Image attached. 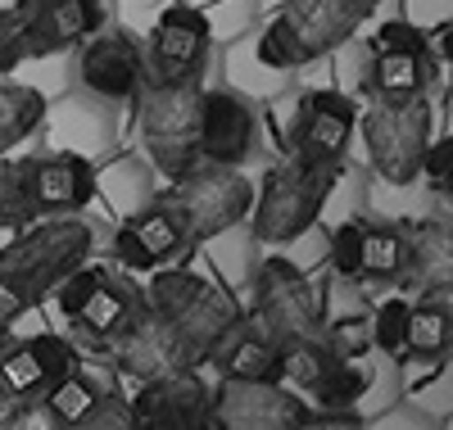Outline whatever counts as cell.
Listing matches in <instances>:
<instances>
[{
	"mask_svg": "<svg viewBox=\"0 0 453 430\" xmlns=\"http://www.w3.org/2000/svg\"><path fill=\"white\" fill-rule=\"evenodd\" d=\"M96 254V231L78 213H64L27 227L19 241L0 250V322H14L36 299H46L68 272H78Z\"/></svg>",
	"mask_w": 453,
	"mask_h": 430,
	"instance_id": "obj_1",
	"label": "cell"
},
{
	"mask_svg": "<svg viewBox=\"0 0 453 430\" xmlns=\"http://www.w3.org/2000/svg\"><path fill=\"white\" fill-rule=\"evenodd\" d=\"M367 14V0H286L281 14H273V23H263L254 36V55L273 73L304 68L345 46Z\"/></svg>",
	"mask_w": 453,
	"mask_h": 430,
	"instance_id": "obj_2",
	"label": "cell"
},
{
	"mask_svg": "<svg viewBox=\"0 0 453 430\" xmlns=\"http://www.w3.org/2000/svg\"><path fill=\"white\" fill-rule=\"evenodd\" d=\"M145 303L155 308L159 318L173 322V331L181 340V354L191 367L209 363L218 354V344L245 322V312L236 308L232 295L209 286L204 277H196V272H186V267H164L159 277L150 281Z\"/></svg>",
	"mask_w": 453,
	"mask_h": 430,
	"instance_id": "obj_3",
	"label": "cell"
},
{
	"mask_svg": "<svg viewBox=\"0 0 453 430\" xmlns=\"http://www.w3.org/2000/svg\"><path fill=\"white\" fill-rule=\"evenodd\" d=\"M340 168H309L295 154L281 164H273L263 173V181L254 186V241L258 245H290L318 222L326 195L335 186Z\"/></svg>",
	"mask_w": 453,
	"mask_h": 430,
	"instance_id": "obj_4",
	"label": "cell"
},
{
	"mask_svg": "<svg viewBox=\"0 0 453 430\" xmlns=\"http://www.w3.org/2000/svg\"><path fill=\"white\" fill-rule=\"evenodd\" d=\"M168 204L177 209V218L186 227V241H213V236H222V231H232L236 222L250 218L254 181L241 168H226V164H213V159H200L196 154V159L173 177Z\"/></svg>",
	"mask_w": 453,
	"mask_h": 430,
	"instance_id": "obj_5",
	"label": "cell"
},
{
	"mask_svg": "<svg viewBox=\"0 0 453 430\" xmlns=\"http://www.w3.org/2000/svg\"><path fill=\"white\" fill-rule=\"evenodd\" d=\"M363 145L372 168L390 186H412L431 150V104L426 96H372L363 113Z\"/></svg>",
	"mask_w": 453,
	"mask_h": 430,
	"instance_id": "obj_6",
	"label": "cell"
},
{
	"mask_svg": "<svg viewBox=\"0 0 453 430\" xmlns=\"http://www.w3.org/2000/svg\"><path fill=\"white\" fill-rule=\"evenodd\" d=\"M200 96H204L200 82H181V87L141 82L136 91L145 154L168 181L200 154Z\"/></svg>",
	"mask_w": 453,
	"mask_h": 430,
	"instance_id": "obj_7",
	"label": "cell"
},
{
	"mask_svg": "<svg viewBox=\"0 0 453 430\" xmlns=\"http://www.w3.org/2000/svg\"><path fill=\"white\" fill-rule=\"evenodd\" d=\"M322 295L313 281L286 258H263L254 272V331L281 349L295 340H322Z\"/></svg>",
	"mask_w": 453,
	"mask_h": 430,
	"instance_id": "obj_8",
	"label": "cell"
},
{
	"mask_svg": "<svg viewBox=\"0 0 453 430\" xmlns=\"http://www.w3.org/2000/svg\"><path fill=\"white\" fill-rule=\"evenodd\" d=\"M209 46H213V27L200 10H191V5L164 10L141 46L145 82H159V87L200 82L204 64H209Z\"/></svg>",
	"mask_w": 453,
	"mask_h": 430,
	"instance_id": "obj_9",
	"label": "cell"
},
{
	"mask_svg": "<svg viewBox=\"0 0 453 430\" xmlns=\"http://www.w3.org/2000/svg\"><path fill=\"white\" fill-rule=\"evenodd\" d=\"M136 430H213V389L196 367L141 380L136 399H127Z\"/></svg>",
	"mask_w": 453,
	"mask_h": 430,
	"instance_id": "obj_10",
	"label": "cell"
},
{
	"mask_svg": "<svg viewBox=\"0 0 453 430\" xmlns=\"http://www.w3.org/2000/svg\"><path fill=\"white\" fill-rule=\"evenodd\" d=\"M309 403L281 380H222L213 389V430H295Z\"/></svg>",
	"mask_w": 453,
	"mask_h": 430,
	"instance_id": "obj_11",
	"label": "cell"
},
{
	"mask_svg": "<svg viewBox=\"0 0 453 430\" xmlns=\"http://www.w3.org/2000/svg\"><path fill=\"white\" fill-rule=\"evenodd\" d=\"M358 127V104L340 91H309L295 113V136L290 150L299 164L309 168H340L345 150Z\"/></svg>",
	"mask_w": 453,
	"mask_h": 430,
	"instance_id": "obj_12",
	"label": "cell"
},
{
	"mask_svg": "<svg viewBox=\"0 0 453 430\" xmlns=\"http://www.w3.org/2000/svg\"><path fill=\"white\" fill-rule=\"evenodd\" d=\"M23 181H27L32 218L82 213L96 195V168H91L87 154H42V159H23Z\"/></svg>",
	"mask_w": 453,
	"mask_h": 430,
	"instance_id": "obj_13",
	"label": "cell"
},
{
	"mask_svg": "<svg viewBox=\"0 0 453 430\" xmlns=\"http://www.w3.org/2000/svg\"><path fill=\"white\" fill-rule=\"evenodd\" d=\"M104 27L100 0H27L23 5V50L27 59L64 55Z\"/></svg>",
	"mask_w": 453,
	"mask_h": 430,
	"instance_id": "obj_14",
	"label": "cell"
},
{
	"mask_svg": "<svg viewBox=\"0 0 453 430\" xmlns=\"http://www.w3.org/2000/svg\"><path fill=\"white\" fill-rule=\"evenodd\" d=\"M78 77L91 96L104 100H136L141 82H145V59H141V42L132 32H96L82 42L78 55Z\"/></svg>",
	"mask_w": 453,
	"mask_h": 430,
	"instance_id": "obj_15",
	"label": "cell"
},
{
	"mask_svg": "<svg viewBox=\"0 0 453 430\" xmlns=\"http://www.w3.org/2000/svg\"><path fill=\"white\" fill-rule=\"evenodd\" d=\"M119 367L136 380H155V376H173V372L191 367L181 354V340H177L173 322L159 318L145 299L132 308V318L119 331Z\"/></svg>",
	"mask_w": 453,
	"mask_h": 430,
	"instance_id": "obj_16",
	"label": "cell"
},
{
	"mask_svg": "<svg viewBox=\"0 0 453 430\" xmlns=\"http://www.w3.org/2000/svg\"><path fill=\"white\" fill-rule=\"evenodd\" d=\"M258 119L250 100L236 91H204L200 96V159L226 164V168H245L254 154Z\"/></svg>",
	"mask_w": 453,
	"mask_h": 430,
	"instance_id": "obj_17",
	"label": "cell"
},
{
	"mask_svg": "<svg viewBox=\"0 0 453 430\" xmlns=\"http://www.w3.org/2000/svg\"><path fill=\"white\" fill-rule=\"evenodd\" d=\"M68 372H78V354H73V344L64 335H32V340H19L0 354V385L10 395H19L23 403L42 399Z\"/></svg>",
	"mask_w": 453,
	"mask_h": 430,
	"instance_id": "obj_18",
	"label": "cell"
},
{
	"mask_svg": "<svg viewBox=\"0 0 453 430\" xmlns=\"http://www.w3.org/2000/svg\"><path fill=\"white\" fill-rule=\"evenodd\" d=\"M186 245V227L177 218V209L168 200L141 209L136 218H127L119 227V236H113V258L132 272H150L159 267L164 258H173L177 250Z\"/></svg>",
	"mask_w": 453,
	"mask_h": 430,
	"instance_id": "obj_19",
	"label": "cell"
},
{
	"mask_svg": "<svg viewBox=\"0 0 453 430\" xmlns=\"http://www.w3.org/2000/svg\"><path fill=\"white\" fill-rule=\"evenodd\" d=\"M209 363L222 372V380H281L277 344L263 340L250 322H241L232 335H226Z\"/></svg>",
	"mask_w": 453,
	"mask_h": 430,
	"instance_id": "obj_20",
	"label": "cell"
},
{
	"mask_svg": "<svg viewBox=\"0 0 453 430\" xmlns=\"http://www.w3.org/2000/svg\"><path fill=\"white\" fill-rule=\"evenodd\" d=\"M412 245V258H408V272L426 295H453V218H431L418 241Z\"/></svg>",
	"mask_w": 453,
	"mask_h": 430,
	"instance_id": "obj_21",
	"label": "cell"
},
{
	"mask_svg": "<svg viewBox=\"0 0 453 430\" xmlns=\"http://www.w3.org/2000/svg\"><path fill=\"white\" fill-rule=\"evenodd\" d=\"M136 303H141L136 290H132V286H119V281L104 272V277L91 286L87 303L78 308V318H73V322H78L87 335H96V340H113V335L123 331V322L132 318Z\"/></svg>",
	"mask_w": 453,
	"mask_h": 430,
	"instance_id": "obj_22",
	"label": "cell"
},
{
	"mask_svg": "<svg viewBox=\"0 0 453 430\" xmlns=\"http://www.w3.org/2000/svg\"><path fill=\"white\" fill-rule=\"evenodd\" d=\"M431 59L403 55V50H372L367 64V91L372 96H426Z\"/></svg>",
	"mask_w": 453,
	"mask_h": 430,
	"instance_id": "obj_23",
	"label": "cell"
},
{
	"mask_svg": "<svg viewBox=\"0 0 453 430\" xmlns=\"http://www.w3.org/2000/svg\"><path fill=\"white\" fill-rule=\"evenodd\" d=\"M46 119V96L23 82H0V154L23 145Z\"/></svg>",
	"mask_w": 453,
	"mask_h": 430,
	"instance_id": "obj_24",
	"label": "cell"
},
{
	"mask_svg": "<svg viewBox=\"0 0 453 430\" xmlns=\"http://www.w3.org/2000/svg\"><path fill=\"white\" fill-rule=\"evenodd\" d=\"M100 399H104V395H100V385H96L91 376L68 372L64 380H55L46 395H42V408H46V417L55 421V430H73L78 421L91 417V408H96Z\"/></svg>",
	"mask_w": 453,
	"mask_h": 430,
	"instance_id": "obj_25",
	"label": "cell"
},
{
	"mask_svg": "<svg viewBox=\"0 0 453 430\" xmlns=\"http://www.w3.org/2000/svg\"><path fill=\"white\" fill-rule=\"evenodd\" d=\"M367 385H372V376L358 367V358H331L309 395H313L322 408H331V412H345L349 403H358V399L367 395Z\"/></svg>",
	"mask_w": 453,
	"mask_h": 430,
	"instance_id": "obj_26",
	"label": "cell"
},
{
	"mask_svg": "<svg viewBox=\"0 0 453 430\" xmlns=\"http://www.w3.org/2000/svg\"><path fill=\"white\" fill-rule=\"evenodd\" d=\"M408 258H412V245L399 236L395 227L376 222V227H363V272L367 277H403L408 272Z\"/></svg>",
	"mask_w": 453,
	"mask_h": 430,
	"instance_id": "obj_27",
	"label": "cell"
},
{
	"mask_svg": "<svg viewBox=\"0 0 453 430\" xmlns=\"http://www.w3.org/2000/svg\"><path fill=\"white\" fill-rule=\"evenodd\" d=\"M453 340V318L444 303H412L408 312V340H403V354H418V358H440Z\"/></svg>",
	"mask_w": 453,
	"mask_h": 430,
	"instance_id": "obj_28",
	"label": "cell"
},
{
	"mask_svg": "<svg viewBox=\"0 0 453 430\" xmlns=\"http://www.w3.org/2000/svg\"><path fill=\"white\" fill-rule=\"evenodd\" d=\"M281 358V385H295V389H313L322 367L331 363V349L322 340H295V344H281L277 349Z\"/></svg>",
	"mask_w": 453,
	"mask_h": 430,
	"instance_id": "obj_29",
	"label": "cell"
},
{
	"mask_svg": "<svg viewBox=\"0 0 453 430\" xmlns=\"http://www.w3.org/2000/svg\"><path fill=\"white\" fill-rule=\"evenodd\" d=\"M36 222L27 204V181H23V159H5L0 154V227H23Z\"/></svg>",
	"mask_w": 453,
	"mask_h": 430,
	"instance_id": "obj_30",
	"label": "cell"
},
{
	"mask_svg": "<svg viewBox=\"0 0 453 430\" xmlns=\"http://www.w3.org/2000/svg\"><path fill=\"white\" fill-rule=\"evenodd\" d=\"M408 312L412 303L408 299H386L381 308L372 312V349H381V354H403V340H408Z\"/></svg>",
	"mask_w": 453,
	"mask_h": 430,
	"instance_id": "obj_31",
	"label": "cell"
},
{
	"mask_svg": "<svg viewBox=\"0 0 453 430\" xmlns=\"http://www.w3.org/2000/svg\"><path fill=\"white\" fill-rule=\"evenodd\" d=\"M331 267L340 277H363V227L345 222L331 231Z\"/></svg>",
	"mask_w": 453,
	"mask_h": 430,
	"instance_id": "obj_32",
	"label": "cell"
},
{
	"mask_svg": "<svg viewBox=\"0 0 453 430\" xmlns=\"http://www.w3.org/2000/svg\"><path fill=\"white\" fill-rule=\"evenodd\" d=\"M322 344L331 349V358H358L363 349H372V326L358 318H345L335 326H322Z\"/></svg>",
	"mask_w": 453,
	"mask_h": 430,
	"instance_id": "obj_33",
	"label": "cell"
},
{
	"mask_svg": "<svg viewBox=\"0 0 453 430\" xmlns=\"http://www.w3.org/2000/svg\"><path fill=\"white\" fill-rule=\"evenodd\" d=\"M104 277V272L100 267H91V263H82L78 272H68V277L55 286V303H59V312H64V318L73 322V318H78V308L87 303V295H91V286Z\"/></svg>",
	"mask_w": 453,
	"mask_h": 430,
	"instance_id": "obj_34",
	"label": "cell"
},
{
	"mask_svg": "<svg viewBox=\"0 0 453 430\" xmlns=\"http://www.w3.org/2000/svg\"><path fill=\"white\" fill-rule=\"evenodd\" d=\"M372 50H403V55H426V36L418 23L408 19H395V23H381L372 36Z\"/></svg>",
	"mask_w": 453,
	"mask_h": 430,
	"instance_id": "obj_35",
	"label": "cell"
},
{
	"mask_svg": "<svg viewBox=\"0 0 453 430\" xmlns=\"http://www.w3.org/2000/svg\"><path fill=\"white\" fill-rule=\"evenodd\" d=\"M23 59V10H0V77L14 73Z\"/></svg>",
	"mask_w": 453,
	"mask_h": 430,
	"instance_id": "obj_36",
	"label": "cell"
},
{
	"mask_svg": "<svg viewBox=\"0 0 453 430\" xmlns=\"http://www.w3.org/2000/svg\"><path fill=\"white\" fill-rule=\"evenodd\" d=\"M422 177H431V181H435V190L453 200V136L431 141L426 159H422Z\"/></svg>",
	"mask_w": 453,
	"mask_h": 430,
	"instance_id": "obj_37",
	"label": "cell"
},
{
	"mask_svg": "<svg viewBox=\"0 0 453 430\" xmlns=\"http://www.w3.org/2000/svg\"><path fill=\"white\" fill-rule=\"evenodd\" d=\"M73 430H136V426H132V417H127V403H123V399H100V403L91 408V417H87V421H78Z\"/></svg>",
	"mask_w": 453,
	"mask_h": 430,
	"instance_id": "obj_38",
	"label": "cell"
},
{
	"mask_svg": "<svg viewBox=\"0 0 453 430\" xmlns=\"http://www.w3.org/2000/svg\"><path fill=\"white\" fill-rule=\"evenodd\" d=\"M295 430H367V426H363L349 408H345V412H331V408H322V412H309V417L299 421Z\"/></svg>",
	"mask_w": 453,
	"mask_h": 430,
	"instance_id": "obj_39",
	"label": "cell"
},
{
	"mask_svg": "<svg viewBox=\"0 0 453 430\" xmlns=\"http://www.w3.org/2000/svg\"><path fill=\"white\" fill-rule=\"evenodd\" d=\"M23 417H27V403H23L19 395H10L5 385H0V430H19Z\"/></svg>",
	"mask_w": 453,
	"mask_h": 430,
	"instance_id": "obj_40",
	"label": "cell"
},
{
	"mask_svg": "<svg viewBox=\"0 0 453 430\" xmlns=\"http://www.w3.org/2000/svg\"><path fill=\"white\" fill-rule=\"evenodd\" d=\"M440 55H444V59L453 64V23H449V27L440 32Z\"/></svg>",
	"mask_w": 453,
	"mask_h": 430,
	"instance_id": "obj_41",
	"label": "cell"
},
{
	"mask_svg": "<svg viewBox=\"0 0 453 430\" xmlns=\"http://www.w3.org/2000/svg\"><path fill=\"white\" fill-rule=\"evenodd\" d=\"M449 318H453V308H449ZM449 349H453V340H449Z\"/></svg>",
	"mask_w": 453,
	"mask_h": 430,
	"instance_id": "obj_42",
	"label": "cell"
},
{
	"mask_svg": "<svg viewBox=\"0 0 453 430\" xmlns=\"http://www.w3.org/2000/svg\"><path fill=\"white\" fill-rule=\"evenodd\" d=\"M19 430H32V426H19Z\"/></svg>",
	"mask_w": 453,
	"mask_h": 430,
	"instance_id": "obj_43",
	"label": "cell"
},
{
	"mask_svg": "<svg viewBox=\"0 0 453 430\" xmlns=\"http://www.w3.org/2000/svg\"><path fill=\"white\" fill-rule=\"evenodd\" d=\"M367 5H376V0H367Z\"/></svg>",
	"mask_w": 453,
	"mask_h": 430,
	"instance_id": "obj_44",
	"label": "cell"
},
{
	"mask_svg": "<svg viewBox=\"0 0 453 430\" xmlns=\"http://www.w3.org/2000/svg\"><path fill=\"white\" fill-rule=\"evenodd\" d=\"M0 326H5V322H0Z\"/></svg>",
	"mask_w": 453,
	"mask_h": 430,
	"instance_id": "obj_45",
	"label": "cell"
}]
</instances>
